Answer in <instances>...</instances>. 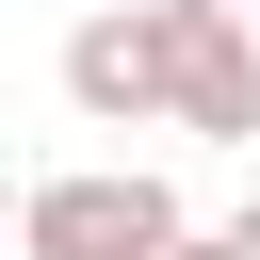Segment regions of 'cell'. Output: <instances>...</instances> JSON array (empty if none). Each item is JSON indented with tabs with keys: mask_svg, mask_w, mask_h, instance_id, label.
<instances>
[{
	"mask_svg": "<svg viewBox=\"0 0 260 260\" xmlns=\"http://www.w3.org/2000/svg\"><path fill=\"white\" fill-rule=\"evenodd\" d=\"M179 244H195V211L162 162H49L16 195V260H179Z\"/></svg>",
	"mask_w": 260,
	"mask_h": 260,
	"instance_id": "1",
	"label": "cell"
},
{
	"mask_svg": "<svg viewBox=\"0 0 260 260\" xmlns=\"http://www.w3.org/2000/svg\"><path fill=\"white\" fill-rule=\"evenodd\" d=\"M65 114L81 130H179V49H162V0H98L65 32Z\"/></svg>",
	"mask_w": 260,
	"mask_h": 260,
	"instance_id": "2",
	"label": "cell"
},
{
	"mask_svg": "<svg viewBox=\"0 0 260 260\" xmlns=\"http://www.w3.org/2000/svg\"><path fill=\"white\" fill-rule=\"evenodd\" d=\"M162 49H179V130L195 146H260V16L162 0Z\"/></svg>",
	"mask_w": 260,
	"mask_h": 260,
	"instance_id": "3",
	"label": "cell"
},
{
	"mask_svg": "<svg viewBox=\"0 0 260 260\" xmlns=\"http://www.w3.org/2000/svg\"><path fill=\"white\" fill-rule=\"evenodd\" d=\"M179 260H244V244H228V228H195V244H179Z\"/></svg>",
	"mask_w": 260,
	"mask_h": 260,
	"instance_id": "4",
	"label": "cell"
},
{
	"mask_svg": "<svg viewBox=\"0 0 260 260\" xmlns=\"http://www.w3.org/2000/svg\"><path fill=\"white\" fill-rule=\"evenodd\" d=\"M228 244H244V260H260V195H244V211H228Z\"/></svg>",
	"mask_w": 260,
	"mask_h": 260,
	"instance_id": "5",
	"label": "cell"
},
{
	"mask_svg": "<svg viewBox=\"0 0 260 260\" xmlns=\"http://www.w3.org/2000/svg\"><path fill=\"white\" fill-rule=\"evenodd\" d=\"M228 16H260V0H228Z\"/></svg>",
	"mask_w": 260,
	"mask_h": 260,
	"instance_id": "6",
	"label": "cell"
}]
</instances>
